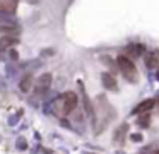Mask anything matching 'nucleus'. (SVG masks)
<instances>
[{
	"label": "nucleus",
	"mask_w": 159,
	"mask_h": 154,
	"mask_svg": "<svg viewBox=\"0 0 159 154\" xmlns=\"http://www.w3.org/2000/svg\"><path fill=\"white\" fill-rule=\"evenodd\" d=\"M117 65H118V69L122 70V74L125 75V79H127V80H130V82H137V80H139L137 67H135V64H133L128 57L120 55V57L117 58Z\"/></svg>",
	"instance_id": "obj_1"
},
{
	"label": "nucleus",
	"mask_w": 159,
	"mask_h": 154,
	"mask_svg": "<svg viewBox=\"0 0 159 154\" xmlns=\"http://www.w3.org/2000/svg\"><path fill=\"white\" fill-rule=\"evenodd\" d=\"M77 103H79V98H77L75 93H72V91L65 93L64 94V115H69L70 112H74Z\"/></svg>",
	"instance_id": "obj_2"
},
{
	"label": "nucleus",
	"mask_w": 159,
	"mask_h": 154,
	"mask_svg": "<svg viewBox=\"0 0 159 154\" xmlns=\"http://www.w3.org/2000/svg\"><path fill=\"white\" fill-rule=\"evenodd\" d=\"M51 74H41L39 75V79H38L36 82V93L38 94H45L48 91V87H50V84H51Z\"/></svg>",
	"instance_id": "obj_3"
},
{
	"label": "nucleus",
	"mask_w": 159,
	"mask_h": 154,
	"mask_svg": "<svg viewBox=\"0 0 159 154\" xmlns=\"http://www.w3.org/2000/svg\"><path fill=\"white\" fill-rule=\"evenodd\" d=\"M101 82L108 91H117L118 89V82H117V77L110 72H103L101 74Z\"/></svg>",
	"instance_id": "obj_4"
},
{
	"label": "nucleus",
	"mask_w": 159,
	"mask_h": 154,
	"mask_svg": "<svg viewBox=\"0 0 159 154\" xmlns=\"http://www.w3.org/2000/svg\"><path fill=\"white\" fill-rule=\"evenodd\" d=\"M19 43L17 34H0V48H11Z\"/></svg>",
	"instance_id": "obj_5"
},
{
	"label": "nucleus",
	"mask_w": 159,
	"mask_h": 154,
	"mask_svg": "<svg viewBox=\"0 0 159 154\" xmlns=\"http://www.w3.org/2000/svg\"><path fill=\"white\" fill-rule=\"evenodd\" d=\"M127 130H128V125H127V123H122V125H120V127L115 130V135H113V140H115V144L122 146L123 140H125V135H127Z\"/></svg>",
	"instance_id": "obj_6"
},
{
	"label": "nucleus",
	"mask_w": 159,
	"mask_h": 154,
	"mask_svg": "<svg viewBox=\"0 0 159 154\" xmlns=\"http://www.w3.org/2000/svg\"><path fill=\"white\" fill-rule=\"evenodd\" d=\"M145 65L149 69H157L159 67V50H154L145 57Z\"/></svg>",
	"instance_id": "obj_7"
},
{
	"label": "nucleus",
	"mask_w": 159,
	"mask_h": 154,
	"mask_svg": "<svg viewBox=\"0 0 159 154\" xmlns=\"http://www.w3.org/2000/svg\"><path fill=\"white\" fill-rule=\"evenodd\" d=\"M154 105H156V101H154V99H145V101H142V103H139L137 106H135L133 113H135V115L145 113V112H149V110H152V108H154Z\"/></svg>",
	"instance_id": "obj_8"
},
{
	"label": "nucleus",
	"mask_w": 159,
	"mask_h": 154,
	"mask_svg": "<svg viewBox=\"0 0 159 154\" xmlns=\"http://www.w3.org/2000/svg\"><path fill=\"white\" fill-rule=\"evenodd\" d=\"M17 2L16 0H0V11L7 14H16Z\"/></svg>",
	"instance_id": "obj_9"
},
{
	"label": "nucleus",
	"mask_w": 159,
	"mask_h": 154,
	"mask_svg": "<svg viewBox=\"0 0 159 154\" xmlns=\"http://www.w3.org/2000/svg\"><path fill=\"white\" fill-rule=\"evenodd\" d=\"M80 84V93H82V101H84V108H86V113L89 115L91 118H94V108H92V103H91V99L87 98V94H86L84 91V86H82V82H79Z\"/></svg>",
	"instance_id": "obj_10"
},
{
	"label": "nucleus",
	"mask_w": 159,
	"mask_h": 154,
	"mask_svg": "<svg viewBox=\"0 0 159 154\" xmlns=\"http://www.w3.org/2000/svg\"><path fill=\"white\" fill-rule=\"evenodd\" d=\"M128 55H130V57H133V58H135V57H140V55H144V52H145V46H144V45H140V43H135V45H130V46H128Z\"/></svg>",
	"instance_id": "obj_11"
},
{
	"label": "nucleus",
	"mask_w": 159,
	"mask_h": 154,
	"mask_svg": "<svg viewBox=\"0 0 159 154\" xmlns=\"http://www.w3.org/2000/svg\"><path fill=\"white\" fill-rule=\"evenodd\" d=\"M31 87H33V75L27 74L26 77L19 82V89H21L22 93H27V91H31Z\"/></svg>",
	"instance_id": "obj_12"
},
{
	"label": "nucleus",
	"mask_w": 159,
	"mask_h": 154,
	"mask_svg": "<svg viewBox=\"0 0 159 154\" xmlns=\"http://www.w3.org/2000/svg\"><path fill=\"white\" fill-rule=\"evenodd\" d=\"M0 24H5V26H14L16 24V17L14 14H7V12L0 11Z\"/></svg>",
	"instance_id": "obj_13"
},
{
	"label": "nucleus",
	"mask_w": 159,
	"mask_h": 154,
	"mask_svg": "<svg viewBox=\"0 0 159 154\" xmlns=\"http://www.w3.org/2000/svg\"><path fill=\"white\" fill-rule=\"evenodd\" d=\"M16 146H17V149H19V151H26V149H27V140L24 137H19V139H17V144H16Z\"/></svg>",
	"instance_id": "obj_14"
},
{
	"label": "nucleus",
	"mask_w": 159,
	"mask_h": 154,
	"mask_svg": "<svg viewBox=\"0 0 159 154\" xmlns=\"http://www.w3.org/2000/svg\"><path fill=\"white\" fill-rule=\"evenodd\" d=\"M19 118H21V113H19V115H16V117H11V118H9V123H11V125H16V123L19 122Z\"/></svg>",
	"instance_id": "obj_15"
},
{
	"label": "nucleus",
	"mask_w": 159,
	"mask_h": 154,
	"mask_svg": "<svg viewBox=\"0 0 159 154\" xmlns=\"http://www.w3.org/2000/svg\"><path fill=\"white\" fill-rule=\"evenodd\" d=\"M130 139H132V140H135V142H140L144 137L140 135V134H132V135H130Z\"/></svg>",
	"instance_id": "obj_16"
},
{
	"label": "nucleus",
	"mask_w": 159,
	"mask_h": 154,
	"mask_svg": "<svg viewBox=\"0 0 159 154\" xmlns=\"http://www.w3.org/2000/svg\"><path fill=\"white\" fill-rule=\"evenodd\" d=\"M9 58H11V60H14V62H16V60L19 58V53H17L16 50H12L11 53H9Z\"/></svg>",
	"instance_id": "obj_17"
},
{
	"label": "nucleus",
	"mask_w": 159,
	"mask_h": 154,
	"mask_svg": "<svg viewBox=\"0 0 159 154\" xmlns=\"http://www.w3.org/2000/svg\"><path fill=\"white\" fill-rule=\"evenodd\" d=\"M53 53H55L53 50H43V52H41V55H43V57H48V55H53Z\"/></svg>",
	"instance_id": "obj_18"
},
{
	"label": "nucleus",
	"mask_w": 159,
	"mask_h": 154,
	"mask_svg": "<svg viewBox=\"0 0 159 154\" xmlns=\"http://www.w3.org/2000/svg\"><path fill=\"white\" fill-rule=\"evenodd\" d=\"M156 79L159 80V69H157V74H156Z\"/></svg>",
	"instance_id": "obj_19"
},
{
	"label": "nucleus",
	"mask_w": 159,
	"mask_h": 154,
	"mask_svg": "<svg viewBox=\"0 0 159 154\" xmlns=\"http://www.w3.org/2000/svg\"><path fill=\"white\" fill-rule=\"evenodd\" d=\"M156 154H159V151H157V152H156Z\"/></svg>",
	"instance_id": "obj_20"
}]
</instances>
